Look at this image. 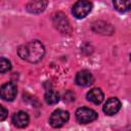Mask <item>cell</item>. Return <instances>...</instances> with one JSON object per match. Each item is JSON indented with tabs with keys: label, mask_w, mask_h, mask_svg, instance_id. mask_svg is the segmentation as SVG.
Returning a JSON list of instances; mask_svg holds the SVG:
<instances>
[{
	"label": "cell",
	"mask_w": 131,
	"mask_h": 131,
	"mask_svg": "<svg viewBox=\"0 0 131 131\" xmlns=\"http://www.w3.org/2000/svg\"><path fill=\"white\" fill-rule=\"evenodd\" d=\"M17 54L21 59L35 63L43 58L45 54V48L40 41L35 40L20 45L17 49Z\"/></svg>",
	"instance_id": "1"
},
{
	"label": "cell",
	"mask_w": 131,
	"mask_h": 131,
	"mask_svg": "<svg viewBox=\"0 0 131 131\" xmlns=\"http://www.w3.org/2000/svg\"><path fill=\"white\" fill-rule=\"evenodd\" d=\"M70 119V114L69 112L64 111V110H55L50 118H49V123L53 128H59L61 126H63Z\"/></svg>",
	"instance_id": "2"
},
{
	"label": "cell",
	"mask_w": 131,
	"mask_h": 131,
	"mask_svg": "<svg viewBox=\"0 0 131 131\" xmlns=\"http://www.w3.org/2000/svg\"><path fill=\"white\" fill-rule=\"evenodd\" d=\"M91 9H92V4H91L90 1H88V0H78L74 4L72 12H73L74 16H76L77 18H84L91 11Z\"/></svg>",
	"instance_id": "3"
},
{
	"label": "cell",
	"mask_w": 131,
	"mask_h": 131,
	"mask_svg": "<svg viewBox=\"0 0 131 131\" xmlns=\"http://www.w3.org/2000/svg\"><path fill=\"white\" fill-rule=\"evenodd\" d=\"M54 27L61 33V34H70L72 32V28L70 25L69 19L62 12H57L52 17Z\"/></svg>",
	"instance_id": "4"
},
{
	"label": "cell",
	"mask_w": 131,
	"mask_h": 131,
	"mask_svg": "<svg viewBox=\"0 0 131 131\" xmlns=\"http://www.w3.org/2000/svg\"><path fill=\"white\" fill-rule=\"evenodd\" d=\"M97 114L95 111L88 107H80L76 111V119L80 124H88L96 120Z\"/></svg>",
	"instance_id": "5"
},
{
	"label": "cell",
	"mask_w": 131,
	"mask_h": 131,
	"mask_svg": "<svg viewBox=\"0 0 131 131\" xmlns=\"http://www.w3.org/2000/svg\"><path fill=\"white\" fill-rule=\"evenodd\" d=\"M0 93H1V97L6 100V101H11L15 98L16 93H17V88L16 85L12 82H8L5 83L1 86L0 89Z\"/></svg>",
	"instance_id": "6"
},
{
	"label": "cell",
	"mask_w": 131,
	"mask_h": 131,
	"mask_svg": "<svg viewBox=\"0 0 131 131\" xmlns=\"http://www.w3.org/2000/svg\"><path fill=\"white\" fill-rule=\"evenodd\" d=\"M93 82H94L93 75L87 70H82L76 75V83L79 86L87 87V86L92 85Z\"/></svg>",
	"instance_id": "7"
},
{
	"label": "cell",
	"mask_w": 131,
	"mask_h": 131,
	"mask_svg": "<svg viewBox=\"0 0 131 131\" xmlns=\"http://www.w3.org/2000/svg\"><path fill=\"white\" fill-rule=\"evenodd\" d=\"M121 108V101L117 97H111L106 100L103 105V113L107 116H113L117 114Z\"/></svg>",
	"instance_id": "8"
},
{
	"label": "cell",
	"mask_w": 131,
	"mask_h": 131,
	"mask_svg": "<svg viewBox=\"0 0 131 131\" xmlns=\"http://www.w3.org/2000/svg\"><path fill=\"white\" fill-rule=\"evenodd\" d=\"M47 4H48L47 0H30L26 5V8L30 13L37 14L43 12L47 7Z\"/></svg>",
	"instance_id": "9"
},
{
	"label": "cell",
	"mask_w": 131,
	"mask_h": 131,
	"mask_svg": "<svg viewBox=\"0 0 131 131\" xmlns=\"http://www.w3.org/2000/svg\"><path fill=\"white\" fill-rule=\"evenodd\" d=\"M30 122L29 115L26 112H17L12 116V123L17 128H25Z\"/></svg>",
	"instance_id": "10"
},
{
	"label": "cell",
	"mask_w": 131,
	"mask_h": 131,
	"mask_svg": "<svg viewBox=\"0 0 131 131\" xmlns=\"http://www.w3.org/2000/svg\"><path fill=\"white\" fill-rule=\"evenodd\" d=\"M87 100L91 101L94 104H100L103 101V92L99 88H93L90 91H88L87 95Z\"/></svg>",
	"instance_id": "11"
},
{
	"label": "cell",
	"mask_w": 131,
	"mask_h": 131,
	"mask_svg": "<svg viewBox=\"0 0 131 131\" xmlns=\"http://www.w3.org/2000/svg\"><path fill=\"white\" fill-rule=\"evenodd\" d=\"M92 30L98 34H103V35H110L113 33L114 29L112 28L111 25L104 23V21H96L92 26Z\"/></svg>",
	"instance_id": "12"
},
{
	"label": "cell",
	"mask_w": 131,
	"mask_h": 131,
	"mask_svg": "<svg viewBox=\"0 0 131 131\" xmlns=\"http://www.w3.org/2000/svg\"><path fill=\"white\" fill-rule=\"evenodd\" d=\"M115 8L120 12H125L131 8V0H113Z\"/></svg>",
	"instance_id": "13"
},
{
	"label": "cell",
	"mask_w": 131,
	"mask_h": 131,
	"mask_svg": "<svg viewBox=\"0 0 131 131\" xmlns=\"http://www.w3.org/2000/svg\"><path fill=\"white\" fill-rule=\"evenodd\" d=\"M44 99H45L46 103L52 105V104H55V103H57L59 101V94L54 90H48L45 93Z\"/></svg>",
	"instance_id": "14"
},
{
	"label": "cell",
	"mask_w": 131,
	"mask_h": 131,
	"mask_svg": "<svg viewBox=\"0 0 131 131\" xmlns=\"http://www.w3.org/2000/svg\"><path fill=\"white\" fill-rule=\"evenodd\" d=\"M11 69V63L8 59H6L5 57H1L0 59V72L1 73H5L7 71H9Z\"/></svg>",
	"instance_id": "15"
},
{
	"label": "cell",
	"mask_w": 131,
	"mask_h": 131,
	"mask_svg": "<svg viewBox=\"0 0 131 131\" xmlns=\"http://www.w3.org/2000/svg\"><path fill=\"white\" fill-rule=\"evenodd\" d=\"M63 98H64V101H68V102L74 101L75 100V94L73 92H71V91H68V92L64 93Z\"/></svg>",
	"instance_id": "16"
},
{
	"label": "cell",
	"mask_w": 131,
	"mask_h": 131,
	"mask_svg": "<svg viewBox=\"0 0 131 131\" xmlns=\"http://www.w3.org/2000/svg\"><path fill=\"white\" fill-rule=\"evenodd\" d=\"M7 115H8V111L3 105H0V121H4Z\"/></svg>",
	"instance_id": "17"
},
{
	"label": "cell",
	"mask_w": 131,
	"mask_h": 131,
	"mask_svg": "<svg viewBox=\"0 0 131 131\" xmlns=\"http://www.w3.org/2000/svg\"><path fill=\"white\" fill-rule=\"evenodd\" d=\"M130 58H131V55H130Z\"/></svg>",
	"instance_id": "18"
}]
</instances>
